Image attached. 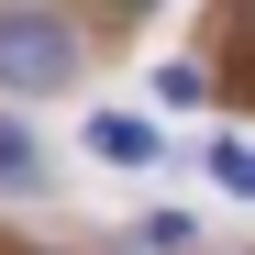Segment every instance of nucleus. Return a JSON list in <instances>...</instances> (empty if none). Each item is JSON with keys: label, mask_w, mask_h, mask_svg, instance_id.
Wrapping results in <instances>:
<instances>
[{"label": "nucleus", "mask_w": 255, "mask_h": 255, "mask_svg": "<svg viewBox=\"0 0 255 255\" xmlns=\"http://www.w3.org/2000/svg\"><path fill=\"white\" fill-rule=\"evenodd\" d=\"M67 78H78V33L56 11H0V89L45 100V89H67Z\"/></svg>", "instance_id": "f257e3e1"}, {"label": "nucleus", "mask_w": 255, "mask_h": 255, "mask_svg": "<svg viewBox=\"0 0 255 255\" xmlns=\"http://www.w3.org/2000/svg\"><path fill=\"white\" fill-rule=\"evenodd\" d=\"M89 155H111V166H155V122H133V111H100V122H89Z\"/></svg>", "instance_id": "f03ea898"}, {"label": "nucleus", "mask_w": 255, "mask_h": 255, "mask_svg": "<svg viewBox=\"0 0 255 255\" xmlns=\"http://www.w3.org/2000/svg\"><path fill=\"white\" fill-rule=\"evenodd\" d=\"M0 189H45V155H33L22 122H0Z\"/></svg>", "instance_id": "7ed1b4c3"}, {"label": "nucleus", "mask_w": 255, "mask_h": 255, "mask_svg": "<svg viewBox=\"0 0 255 255\" xmlns=\"http://www.w3.org/2000/svg\"><path fill=\"white\" fill-rule=\"evenodd\" d=\"M211 178H222L233 200H255V144H233V133H222V144H211Z\"/></svg>", "instance_id": "20e7f679"}, {"label": "nucleus", "mask_w": 255, "mask_h": 255, "mask_svg": "<svg viewBox=\"0 0 255 255\" xmlns=\"http://www.w3.org/2000/svg\"><path fill=\"white\" fill-rule=\"evenodd\" d=\"M133 244H155V255H200V233H189V222H178V211H155V222H144V233H133Z\"/></svg>", "instance_id": "39448f33"}, {"label": "nucleus", "mask_w": 255, "mask_h": 255, "mask_svg": "<svg viewBox=\"0 0 255 255\" xmlns=\"http://www.w3.org/2000/svg\"><path fill=\"white\" fill-rule=\"evenodd\" d=\"M200 89H211V78H200V67H155V100H166V111H189Z\"/></svg>", "instance_id": "423d86ee"}]
</instances>
